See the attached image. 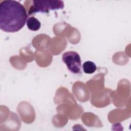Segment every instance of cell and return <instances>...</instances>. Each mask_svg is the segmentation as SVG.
<instances>
[{
  "label": "cell",
  "mask_w": 131,
  "mask_h": 131,
  "mask_svg": "<svg viewBox=\"0 0 131 131\" xmlns=\"http://www.w3.org/2000/svg\"><path fill=\"white\" fill-rule=\"evenodd\" d=\"M33 5L31 7L29 14L38 12L49 13L50 10L62 9L64 7V3L59 0H45L33 1Z\"/></svg>",
  "instance_id": "cell-2"
},
{
  "label": "cell",
  "mask_w": 131,
  "mask_h": 131,
  "mask_svg": "<svg viewBox=\"0 0 131 131\" xmlns=\"http://www.w3.org/2000/svg\"><path fill=\"white\" fill-rule=\"evenodd\" d=\"M62 59L71 72L75 74L80 73L81 61L77 52L73 51L64 52L62 56Z\"/></svg>",
  "instance_id": "cell-3"
},
{
  "label": "cell",
  "mask_w": 131,
  "mask_h": 131,
  "mask_svg": "<svg viewBox=\"0 0 131 131\" xmlns=\"http://www.w3.org/2000/svg\"><path fill=\"white\" fill-rule=\"evenodd\" d=\"M27 26L29 30L33 31H36L40 29L41 23L38 19L34 16H31L27 19Z\"/></svg>",
  "instance_id": "cell-4"
},
{
  "label": "cell",
  "mask_w": 131,
  "mask_h": 131,
  "mask_svg": "<svg viewBox=\"0 0 131 131\" xmlns=\"http://www.w3.org/2000/svg\"><path fill=\"white\" fill-rule=\"evenodd\" d=\"M82 69L85 73L90 74L94 73L96 71L97 67L94 62L92 61H86L83 63Z\"/></svg>",
  "instance_id": "cell-5"
},
{
  "label": "cell",
  "mask_w": 131,
  "mask_h": 131,
  "mask_svg": "<svg viewBox=\"0 0 131 131\" xmlns=\"http://www.w3.org/2000/svg\"><path fill=\"white\" fill-rule=\"evenodd\" d=\"M28 15L25 8L19 2L3 1L0 4V28L6 32H16L24 27Z\"/></svg>",
  "instance_id": "cell-1"
}]
</instances>
